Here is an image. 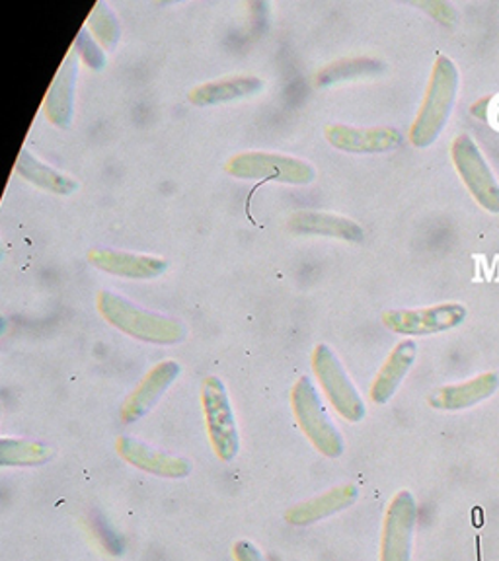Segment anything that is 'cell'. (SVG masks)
Segmentation results:
<instances>
[{
  "mask_svg": "<svg viewBox=\"0 0 499 561\" xmlns=\"http://www.w3.org/2000/svg\"><path fill=\"white\" fill-rule=\"evenodd\" d=\"M182 375V365L174 359H165L147 370V375L140 378L132 394L127 396L120 410V420L123 425H132L147 417L162 396L167 394L170 386Z\"/></svg>",
  "mask_w": 499,
  "mask_h": 561,
  "instance_id": "obj_10",
  "label": "cell"
},
{
  "mask_svg": "<svg viewBox=\"0 0 499 561\" xmlns=\"http://www.w3.org/2000/svg\"><path fill=\"white\" fill-rule=\"evenodd\" d=\"M200 400L213 455L228 465L240 453V433L227 386L217 375L203 378Z\"/></svg>",
  "mask_w": 499,
  "mask_h": 561,
  "instance_id": "obj_5",
  "label": "cell"
},
{
  "mask_svg": "<svg viewBox=\"0 0 499 561\" xmlns=\"http://www.w3.org/2000/svg\"><path fill=\"white\" fill-rule=\"evenodd\" d=\"M263 80L254 75H235L225 79L209 80L193 87L188 92V102L197 107H209V105L228 104L245 98H252L262 92Z\"/></svg>",
  "mask_w": 499,
  "mask_h": 561,
  "instance_id": "obj_19",
  "label": "cell"
},
{
  "mask_svg": "<svg viewBox=\"0 0 499 561\" xmlns=\"http://www.w3.org/2000/svg\"><path fill=\"white\" fill-rule=\"evenodd\" d=\"M115 453L125 465L165 480H184L193 472L192 460L158 450L129 435L115 438Z\"/></svg>",
  "mask_w": 499,
  "mask_h": 561,
  "instance_id": "obj_12",
  "label": "cell"
},
{
  "mask_svg": "<svg viewBox=\"0 0 499 561\" xmlns=\"http://www.w3.org/2000/svg\"><path fill=\"white\" fill-rule=\"evenodd\" d=\"M458 87L461 72L455 61L447 55H439L433 62L420 110L408 133V140L416 149H428L441 137L453 114Z\"/></svg>",
  "mask_w": 499,
  "mask_h": 561,
  "instance_id": "obj_2",
  "label": "cell"
},
{
  "mask_svg": "<svg viewBox=\"0 0 499 561\" xmlns=\"http://www.w3.org/2000/svg\"><path fill=\"white\" fill-rule=\"evenodd\" d=\"M418 357V345L410 337L396 343L393 351L386 355L385 363L381 365L377 375L368 388L371 402L377 405H386L395 398L398 388L402 386L404 378L412 370Z\"/></svg>",
  "mask_w": 499,
  "mask_h": 561,
  "instance_id": "obj_17",
  "label": "cell"
},
{
  "mask_svg": "<svg viewBox=\"0 0 499 561\" xmlns=\"http://www.w3.org/2000/svg\"><path fill=\"white\" fill-rule=\"evenodd\" d=\"M88 32L92 34V37L97 39L98 45L104 49V51H114L117 44H120V37H122V22L115 14L114 9L100 0L94 4V9L90 10V14L87 18Z\"/></svg>",
  "mask_w": 499,
  "mask_h": 561,
  "instance_id": "obj_22",
  "label": "cell"
},
{
  "mask_svg": "<svg viewBox=\"0 0 499 561\" xmlns=\"http://www.w3.org/2000/svg\"><path fill=\"white\" fill-rule=\"evenodd\" d=\"M498 390L499 375L490 370L465 382L439 386L428 396V403L438 412H463L486 402Z\"/></svg>",
  "mask_w": 499,
  "mask_h": 561,
  "instance_id": "obj_16",
  "label": "cell"
},
{
  "mask_svg": "<svg viewBox=\"0 0 499 561\" xmlns=\"http://www.w3.org/2000/svg\"><path fill=\"white\" fill-rule=\"evenodd\" d=\"M230 553H233V560L235 561H265L262 550L248 538H240L237 542H233Z\"/></svg>",
  "mask_w": 499,
  "mask_h": 561,
  "instance_id": "obj_25",
  "label": "cell"
},
{
  "mask_svg": "<svg viewBox=\"0 0 499 561\" xmlns=\"http://www.w3.org/2000/svg\"><path fill=\"white\" fill-rule=\"evenodd\" d=\"M97 308L107 324L140 343L178 345L188 337V328L180 320L137 307L114 290H98Z\"/></svg>",
  "mask_w": 499,
  "mask_h": 561,
  "instance_id": "obj_1",
  "label": "cell"
},
{
  "mask_svg": "<svg viewBox=\"0 0 499 561\" xmlns=\"http://www.w3.org/2000/svg\"><path fill=\"white\" fill-rule=\"evenodd\" d=\"M77 82H79V55L70 49L67 57L63 59L52 87L47 88V94L42 104L45 119L59 129H67L72 122Z\"/></svg>",
  "mask_w": 499,
  "mask_h": 561,
  "instance_id": "obj_15",
  "label": "cell"
},
{
  "mask_svg": "<svg viewBox=\"0 0 499 561\" xmlns=\"http://www.w3.org/2000/svg\"><path fill=\"white\" fill-rule=\"evenodd\" d=\"M466 320V307L461 302H443L433 307L396 308L383 312V324L388 332L420 337L451 332Z\"/></svg>",
  "mask_w": 499,
  "mask_h": 561,
  "instance_id": "obj_9",
  "label": "cell"
},
{
  "mask_svg": "<svg viewBox=\"0 0 499 561\" xmlns=\"http://www.w3.org/2000/svg\"><path fill=\"white\" fill-rule=\"evenodd\" d=\"M55 458V450L45 443L24 437L0 438L2 468H39Z\"/></svg>",
  "mask_w": 499,
  "mask_h": 561,
  "instance_id": "obj_21",
  "label": "cell"
},
{
  "mask_svg": "<svg viewBox=\"0 0 499 561\" xmlns=\"http://www.w3.org/2000/svg\"><path fill=\"white\" fill-rule=\"evenodd\" d=\"M451 158L455 164L456 174L461 175L474 202L491 215L499 213V182L491 172L483 150L478 149L476 140L470 135H458L451 145Z\"/></svg>",
  "mask_w": 499,
  "mask_h": 561,
  "instance_id": "obj_8",
  "label": "cell"
},
{
  "mask_svg": "<svg viewBox=\"0 0 499 561\" xmlns=\"http://www.w3.org/2000/svg\"><path fill=\"white\" fill-rule=\"evenodd\" d=\"M14 172L20 178H24L27 184L35 185L44 192L55 193V195H70L79 190V182L70 175L63 174L61 170L49 167L42 162L39 158L32 154L30 150H20Z\"/></svg>",
  "mask_w": 499,
  "mask_h": 561,
  "instance_id": "obj_20",
  "label": "cell"
},
{
  "mask_svg": "<svg viewBox=\"0 0 499 561\" xmlns=\"http://www.w3.org/2000/svg\"><path fill=\"white\" fill-rule=\"evenodd\" d=\"M310 368L316 382L325 392L326 400L342 420L348 423H361L365 420L367 405L332 347L318 343L310 353Z\"/></svg>",
  "mask_w": 499,
  "mask_h": 561,
  "instance_id": "obj_6",
  "label": "cell"
},
{
  "mask_svg": "<svg viewBox=\"0 0 499 561\" xmlns=\"http://www.w3.org/2000/svg\"><path fill=\"white\" fill-rule=\"evenodd\" d=\"M328 145L348 154H383L402 147V133L388 125L358 127L345 123H332L325 129Z\"/></svg>",
  "mask_w": 499,
  "mask_h": 561,
  "instance_id": "obj_11",
  "label": "cell"
},
{
  "mask_svg": "<svg viewBox=\"0 0 499 561\" xmlns=\"http://www.w3.org/2000/svg\"><path fill=\"white\" fill-rule=\"evenodd\" d=\"M377 61L371 59H353V61H336L330 67H326L322 72H318V84H330V82H338V80L351 79L358 77L361 72H368L375 69Z\"/></svg>",
  "mask_w": 499,
  "mask_h": 561,
  "instance_id": "obj_23",
  "label": "cell"
},
{
  "mask_svg": "<svg viewBox=\"0 0 499 561\" xmlns=\"http://www.w3.org/2000/svg\"><path fill=\"white\" fill-rule=\"evenodd\" d=\"M291 412L297 421L298 430L305 435L310 447L318 455L336 460L345 450V440L340 430L330 420L322 398L318 394L313 380L303 375L291 388Z\"/></svg>",
  "mask_w": 499,
  "mask_h": 561,
  "instance_id": "obj_3",
  "label": "cell"
},
{
  "mask_svg": "<svg viewBox=\"0 0 499 561\" xmlns=\"http://www.w3.org/2000/svg\"><path fill=\"white\" fill-rule=\"evenodd\" d=\"M418 501L410 490L396 491L386 505L378 540V561H412Z\"/></svg>",
  "mask_w": 499,
  "mask_h": 561,
  "instance_id": "obj_7",
  "label": "cell"
},
{
  "mask_svg": "<svg viewBox=\"0 0 499 561\" xmlns=\"http://www.w3.org/2000/svg\"><path fill=\"white\" fill-rule=\"evenodd\" d=\"M72 51L79 55L80 61L87 65L88 69L102 70L105 67V51L98 45L97 39L88 32L87 27L80 30Z\"/></svg>",
  "mask_w": 499,
  "mask_h": 561,
  "instance_id": "obj_24",
  "label": "cell"
},
{
  "mask_svg": "<svg viewBox=\"0 0 499 561\" xmlns=\"http://www.w3.org/2000/svg\"><path fill=\"white\" fill-rule=\"evenodd\" d=\"M290 228L303 237H325L361 242L365 232L355 220L326 210H297L290 219Z\"/></svg>",
  "mask_w": 499,
  "mask_h": 561,
  "instance_id": "obj_18",
  "label": "cell"
},
{
  "mask_svg": "<svg viewBox=\"0 0 499 561\" xmlns=\"http://www.w3.org/2000/svg\"><path fill=\"white\" fill-rule=\"evenodd\" d=\"M490 96L480 98L478 102H474V104L470 105V114H473L474 117H476V119H483V122H488V119H490V117H488V112H490L488 107H490Z\"/></svg>",
  "mask_w": 499,
  "mask_h": 561,
  "instance_id": "obj_27",
  "label": "cell"
},
{
  "mask_svg": "<svg viewBox=\"0 0 499 561\" xmlns=\"http://www.w3.org/2000/svg\"><path fill=\"white\" fill-rule=\"evenodd\" d=\"M88 263L100 272L133 280L157 279L168 270L165 257L149 254H132L114 248H92Z\"/></svg>",
  "mask_w": 499,
  "mask_h": 561,
  "instance_id": "obj_14",
  "label": "cell"
},
{
  "mask_svg": "<svg viewBox=\"0 0 499 561\" xmlns=\"http://www.w3.org/2000/svg\"><path fill=\"white\" fill-rule=\"evenodd\" d=\"M421 9L430 12V16L435 18L441 24H453L456 20V12L449 2H441V0H431V2H423L420 4Z\"/></svg>",
  "mask_w": 499,
  "mask_h": 561,
  "instance_id": "obj_26",
  "label": "cell"
},
{
  "mask_svg": "<svg viewBox=\"0 0 499 561\" xmlns=\"http://www.w3.org/2000/svg\"><path fill=\"white\" fill-rule=\"evenodd\" d=\"M360 500V488L355 483H338L310 500L295 503L283 513V520L295 528H308L326 518L336 517L353 507Z\"/></svg>",
  "mask_w": 499,
  "mask_h": 561,
  "instance_id": "obj_13",
  "label": "cell"
},
{
  "mask_svg": "<svg viewBox=\"0 0 499 561\" xmlns=\"http://www.w3.org/2000/svg\"><path fill=\"white\" fill-rule=\"evenodd\" d=\"M225 172L248 182H277L287 185H310L316 180V168L293 154L246 150L225 162Z\"/></svg>",
  "mask_w": 499,
  "mask_h": 561,
  "instance_id": "obj_4",
  "label": "cell"
}]
</instances>
